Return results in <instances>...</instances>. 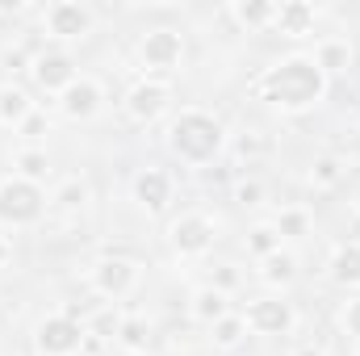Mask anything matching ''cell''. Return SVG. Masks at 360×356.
Listing matches in <instances>:
<instances>
[{"label":"cell","instance_id":"8","mask_svg":"<svg viewBox=\"0 0 360 356\" xmlns=\"http://www.w3.org/2000/svg\"><path fill=\"white\" fill-rule=\"evenodd\" d=\"M134 55H139V63L151 76L176 72L180 63H184V38H180V30H172V25H155V30H147L134 42Z\"/></svg>","mask_w":360,"mask_h":356},{"label":"cell","instance_id":"27","mask_svg":"<svg viewBox=\"0 0 360 356\" xmlns=\"http://www.w3.org/2000/svg\"><path fill=\"white\" fill-rule=\"evenodd\" d=\"M210 336H214V348H218V352H235V348H239L252 331H248L243 314H235V310H231L226 319H218V323L210 327Z\"/></svg>","mask_w":360,"mask_h":356},{"label":"cell","instance_id":"33","mask_svg":"<svg viewBox=\"0 0 360 356\" xmlns=\"http://www.w3.org/2000/svg\"><path fill=\"white\" fill-rule=\"evenodd\" d=\"M25 8H30L25 0H0V17H21Z\"/></svg>","mask_w":360,"mask_h":356},{"label":"cell","instance_id":"25","mask_svg":"<svg viewBox=\"0 0 360 356\" xmlns=\"http://www.w3.org/2000/svg\"><path fill=\"white\" fill-rule=\"evenodd\" d=\"M113 340H117L126 352H147V344H151V323H147V314H122Z\"/></svg>","mask_w":360,"mask_h":356},{"label":"cell","instance_id":"32","mask_svg":"<svg viewBox=\"0 0 360 356\" xmlns=\"http://www.w3.org/2000/svg\"><path fill=\"white\" fill-rule=\"evenodd\" d=\"M30 63H34V59H30L21 46H8V51H4V68H8V76H17V72H30Z\"/></svg>","mask_w":360,"mask_h":356},{"label":"cell","instance_id":"1","mask_svg":"<svg viewBox=\"0 0 360 356\" xmlns=\"http://www.w3.org/2000/svg\"><path fill=\"white\" fill-rule=\"evenodd\" d=\"M327 92H331V76L306 51L281 55L276 63H269L256 76V84H252V96L264 101L272 113H285V117H297V113L319 109L327 101Z\"/></svg>","mask_w":360,"mask_h":356},{"label":"cell","instance_id":"28","mask_svg":"<svg viewBox=\"0 0 360 356\" xmlns=\"http://www.w3.org/2000/svg\"><path fill=\"white\" fill-rule=\"evenodd\" d=\"M239 281H243V276H239V268L226 265V260H218V265L210 268V285H214V289H222V293H235V289H239Z\"/></svg>","mask_w":360,"mask_h":356},{"label":"cell","instance_id":"11","mask_svg":"<svg viewBox=\"0 0 360 356\" xmlns=\"http://www.w3.org/2000/svg\"><path fill=\"white\" fill-rule=\"evenodd\" d=\"M55 105H59V113L68 122H92L101 113V105H105V84L96 76H76L68 89L55 96Z\"/></svg>","mask_w":360,"mask_h":356},{"label":"cell","instance_id":"19","mask_svg":"<svg viewBox=\"0 0 360 356\" xmlns=\"http://www.w3.org/2000/svg\"><path fill=\"white\" fill-rule=\"evenodd\" d=\"M34 109H38V105H34L30 89H21V84H13V80L0 84V126H4V130H21Z\"/></svg>","mask_w":360,"mask_h":356},{"label":"cell","instance_id":"12","mask_svg":"<svg viewBox=\"0 0 360 356\" xmlns=\"http://www.w3.org/2000/svg\"><path fill=\"white\" fill-rule=\"evenodd\" d=\"M76 76H80V72H76V59H72L68 51H42V55H34V63H30L34 89L46 92V96H59Z\"/></svg>","mask_w":360,"mask_h":356},{"label":"cell","instance_id":"5","mask_svg":"<svg viewBox=\"0 0 360 356\" xmlns=\"http://www.w3.org/2000/svg\"><path fill=\"white\" fill-rule=\"evenodd\" d=\"M214 243H218V222L201 210H188L168 222V248L180 260H201L214 252Z\"/></svg>","mask_w":360,"mask_h":356},{"label":"cell","instance_id":"15","mask_svg":"<svg viewBox=\"0 0 360 356\" xmlns=\"http://www.w3.org/2000/svg\"><path fill=\"white\" fill-rule=\"evenodd\" d=\"M226 314H231V293H222V289H214V285L193 289V298H188V319H193V323L214 327V323L226 319Z\"/></svg>","mask_w":360,"mask_h":356},{"label":"cell","instance_id":"2","mask_svg":"<svg viewBox=\"0 0 360 356\" xmlns=\"http://www.w3.org/2000/svg\"><path fill=\"white\" fill-rule=\"evenodd\" d=\"M164 143H168V151L176 155L180 164L205 168V164H214L226 151V126H222L218 113L184 105L180 113H172V122L164 130Z\"/></svg>","mask_w":360,"mask_h":356},{"label":"cell","instance_id":"39","mask_svg":"<svg viewBox=\"0 0 360 356\" xmlns=\"http://www.w3.org/2000/svg\"><path fill=\"white\" fill-rule=\"evenodd\" d=\"M356 356H360V340H356Z\"/></svg>","mask_w":360,"mask_h":356},{"label":"cell","instance_id":"29","mask_svg":"<svg viewBox=\"0 0 360 356\" xmlns=\"http://www.w3.org/2000/svg\"><path fill=\"white\" fill-rule=\"evenodd\" d=\"M335 323L352 336V340H360V298H348L344 306H340V314H335Z\"/></svg>","mask_w":360,"mask_h":356},{"label":"cell","instance_id":"22","mask_svg":"<svg viewBox=\"0 0 360 356\" xmlns=\"http://www.w3.org/2000/svg\"><path fill=\"white\" fill-rule=\"evenodd\" d=\"M281 248H285V239L276 235L272 218H260V222H252V227H248V235H243V252H248L252 260H264V256L281 252Z\"/></svg>","mask_w":360,"mask_h":356},{"label":"cell","instance_id":"23","mask_svg":"<svg viewBox=\"0 0 360 356\" xmlns=\"http://www.w3.org/2000/svg\"><path fill=\"white\" fill-rule=\"evenodd\" d=\"M92 197L89 180L84 177H68L55 184V193H51V210H63V214H76V210H84Z\"/></svg>","mask_w":360,"mask_h":356},{"label":"cell","instance_id":"35","mask_svg":"<svg viewBox=\"0 0 360 356\" xmlns=\"http://www.w3.org/2000/svg\"><path fill=\"white\" fill-rule=\"evenodd\" d=\"M260 147H264V143H260L256 134H248V139H239V151H243V155H256Z\"/></svg>","mask_w":360,"mask_h":356},{"label":"cell","instance_id":"37","mask_svg":"<svg viewBox=\"0 0 360 356\" xmlns=\"http://www.w3.org/2000/svg\"><path fill=\"white\" fill-rule=\"evenodd\" d=\"M352 210H356V214H360V184H356V189H352Z\"/></svg>","mask_w":360,"mask_h":356},{"label":"cell","instance_id":"14","mask_svg":"<svg viewBox=\"0 0 360 356\" xmlns=\"http://www.w3.org/2000/svg\"><path fill=\"white\" fill-rule=\"evenodd\" d=\"M314 25H319V8L310 0H285V4H276V21H272L276 34H285V38H310Z\"/></svg>","mask_w":360,"mask_h":356},{"label":"cell","instance_id":"24","mask_svg":"<svg viewBox=\"0 0 360 356\" xmlns=\"http://www.w3.org/2000/svg\"><path fill=\"white\" fill-rule=\"evenodd\" d=\"M344 177H348V160L344 155H319L310 164V172H306V184L319 189V193H327V189H335Z\"/></svg>","mask_w":360,"mask_h":356},{"label":"cell","instance_id":"38","mask_svg":"<svg viewBox=\"0 0 360 356\" xmlns=\"http://www.w3.org/2000/svg\"><path fill=\"white\" fill-rule=\"evenodd\" d=\"M126 356H147V352H126Z\"/></svg>","mask_w":360,"mask_h":356},{"label":"cell","instance_id":"21","mask_svg":"<svg viewBox=\"0 0 360 356\" xmlns=\"http://www.w3.org/2000/svg\"><path fill=\"white\" fill-rule=\"evenodd\" d=\"M13 177L30 180V184H46V177H51L46 147H21V151H13Z\"/></svg>","mask_w":360,"mask_h":356},{"label":"cell","instance_id":"16","mask_svg":"<svg viewBox=\"0 0 360 356\" xmlns=\"http://www.w3.org/2000/svg\"><path fill=\"white\" fill-rule=\"evenodd\" d=\"M327 281L340 289H360V239H348L331 252L327 260Z\"/></svg>","mask_w":360,"mask_h":356},{"label":"cell","instance_id":"26","mask_svg":"<svg viewBox=\"0 0 360 356\" xmlns=\"http://www.w3.org/2000/svg\"><path fill=\"white\" fill-rule=\"evenodd\" d=\"M272 227H276L281 239H306V235L314 231V218H310L306 205H285V210L272 218Z\"/></svg>","mask_w":360,"mask_h":356},{"label":"cell","instance_id":"30","mask_svg":"<svg viewBox=\"0 0 360 356\" xmlns=\"http://www.w3.org/2000/svg\"><path fill=\"white\" fill-rule=\"evenodd\" d=\"M235 201L248 205V210L264 205V184H260V180H239V184H235Z\"/></svg>","mask_w":360,"mask_h":356},{"label":"cell","instance_id":"13","mask_svg":"<svg viewBox=\"0 0 360 356\" xmlns=\"http://www.w3.org/2000/svg\"><path fill=\"white\" fill-rule=\"evenodd\" d=\"M134 201H139V210L147 214V218H160L168 205H172V193H176V180L168 168H143L139 177H134Z\"/></svg>","mask_w":360,"mask_h":356},{"label":"cell","instance_id":"31","mask_svg":"<svg viewBox=\"0 0 360 356\" xmlns=\"http://www.w3.org/2000/svg\"><path fill=\"white\" fill-rule=\"evenodd\" d=\"M46 130H51V122H46V113H38V109H34V113L25 117V126H21L17 134H21V139H25L30 147H38V139H42Z\"/></svg>","mask_w":360,"mask_h":356},{"label":"cell","instance_id":"4","mask_svg":"<svg viewBox=\"0 0 360 356\" xmlns=\"http://www.w3.org/2000/svg\"><path fill=\"white\" fill-rule=\"evenodd\" d=\"M84 281H89V289L96 298H105V302H126V298L139 289V281H143V265L130 260V256H101V260H92V265L84 268Z\"/></svg>","mask_w":360,"mask_h":356},{"label":"cell","instance_id":"34","mask_svg":"<svg viewBox=\"0 0 360 356\" xmlns=\"http://www.w3.org/2000/svg\"><path fill=\"white\" fill-rule=\"evenodd\" d=\"M13 265V243H8V235H0V272Z\"/></svg>","mask_w":360,"mask_h":356},{"label":"cell","instance_id":"6","mask_svg":"<svg viewBox=\"0 0 360 356\" xmlns=\"http://www.w3.org/2000/svg\"><path fill=\"white\" fill-rule=\"evenodd\" d=\"M84 340H89V327L80 319H68L63 310L46 314L34 327V352L38 356H80L84 352Z\"/></svg>","mask_w":360,"mask_h":356},{"label":"cell","instance_id":"3","mask_svg":"<svg viewBox=\"0 0 360 356\" xmlns=\"http://www.w3.org/2000/svg\"><path fill=\"white\" fill-rule=\"evenodd\" d=\"M51 193L42 184H30L21 177L0 180V231H30L46 218Z\"/></svg>","mask_w":360,"mask_h":356},{"label":"cell","instance_id":"17","mask_svg":"<svg viewBox=\"0 0 360 356\" xmlns=\"http://www.w3.org/2000/svg\"><path fill=\"white\" fill-rule=\"evenodd\" d=\"M310 55H314V63H319L327 76H344V72L356 63V46H352L348 38H340V34H331V38H319V46H314Z\"/></svg>","mask_w":360,"mask_h":356},{"label":"cell","instance_id":"36","mask_svg":"<svg viewBox=\"0 0 360 356\" xmlns=\"http://www.w3.org/2000/svg\"><path fill=\"white\" fill-rule=\"evenodd\" d=\"M289 356H323V352H319V348H310V344H306V348H293V352H289Z\"/></svg>","mask_w":360,"mask_h":356},{"label":"cell","instance_id":"20","mask_svg":"<svg viewBox=\"0 0 360 356\" xmlns=\"http://www.w3.org/2000/svg\"><path fill=\"white\" fill-rule=\"evenodd\" d=\"M256 276L269 285V289H289L293 281H297V256L293 252H272L264 260H256Z\"/></svg>","mask_w":360,"mask_h":356},{"label":"cell","instance_id":"9","mask_svg":"<svg viewBox=\"0 0 360 356\" xmlns=\"http://www.w3.org/2000/svg\"><path fill=\"white\" fill-rule=\"evenodd\" d=\"M92 25H96V17H92L89 4H80V0H51L42 8V30L55 42H80V38L92 34Z\"/></svg>","mask_w":360,"mask_h":356},{"label":"cell","instance_id":"10","mask_svg":"<svg viewBox=\"0 0 360 356\" xmlns=\"http://www.w3.org/2000/svg\"><path fill=\"white\" fill-rule=\"evenodd\" d=\"M243 323H248L252 336H289V331L297 327V310H293V302H285L281 293H272V298H252L248 310H243Z\"/></svg>","mask_w":360,"mask_h":356},{"label":"cell","instance_id":"18","mask_svg":"<svg viewBox=\"0 0 360 356\" xmlns=\"http://www.w3.org/2000/svg\"><path fill=\"white\" fill-rule=\"evenodd\" d=\"M226 13L239 30L260 34V30H272V21H276V0H231Z\"/></svg>","mask_w":360,"mask_h":356},{"label":"cell","instance_id":"7","mask_svg":"<svg viewBox=\"0 0 360 356\" xmlns=\"http://www.w3.org/2000/svg\"><path fill=\"white\" fill-rule=\"evenodd\" d=\"M122 109H126V117H130L134 126H155V122L172 109V84H168L164 76H143V80L130 84Z\"/></svg>","mask_w":360,"mask_h":356}]
</instances>
